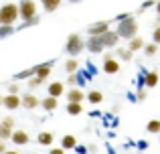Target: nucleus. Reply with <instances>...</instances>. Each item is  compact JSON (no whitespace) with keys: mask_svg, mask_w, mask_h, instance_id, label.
Here are the masks:
<instances>
[{"mask_svg":"<svg viewBox=\"0 0 160 154\" xmlns=\"http://www.w3.org/2000/svg\"><path fill=\"white\" fill-rule=\"evenodd\" d=\"M116 35L124 41H132L134 37H138V20L134 16H126L124 20L118 22V28H116Z\"/></svg>","mask_w":160,"mask_h":154,"instance_id":"nucleus-1","label":"nucleus"},{"mask_svg":"<svg viewBox=\"0 0 160 154\" xmlns=\"http://www.w3.org/2000/svg\"><path fill=\"white\" fill-rule=\"evenodd\" d=\"M18 20V4L14 2H8V4H2L0 6V24H12Z\"/></svg>","mask_w":160,"mask_h":154,"instance_id":"nucleus-2","label":"nucleus"},{"mask_svg":"<svg viewBox=\"0 0 160 154\" xmlns=\"http://www.w3.org/2000/svg\"><path fill=\"white\" fill-rule=\"evenodd\" d=\"M85 49V41L81 39V35H77V32H71L69 37H67V43H65V53L73 59V57H77L79 53Z\"/></svg>","mask_w":160,"mask_h":154,"instance_id":"nucleus-3","label":"nucleus"},{"mask_svg":"<svg viewBox=\"0 0 160 154\" xmlns=\"http://www.w3.org/2000/svg\"><path fill=\"white\" fill-rule=\"evenodd\" d=\"M18 18H22L24 22H31L37 18V4L35 0H20L18 2Z\"/></svg>","mask_w":160,"mask_h":154,"instance_id":"nucleus-4","label":"nucleus"},{"mask_svg":"<svg viewBox=\"0 0 160 154\" xmlns=\"http://www.w3.org/2000/svg\"><path fill=\"white\" fill-rule=\"evenodd\" d=\"M109 31V20H99V22H93L87 27V35L89 37H102Z\"/></svg>","mask_w":160,"mask_h":154,"instance_id":"nucleus-5","label":"nucleus"},{"mask_svg":"<svg viewBox=\"0 0 160 154\" xmlns=\"http://www.w3.org/2000/svg\"><path fill=\"white\" fill-rule=\"evenodd\" d=\"M51 69H53V61H47V63L35 65V67H32V73H35V77L47 79L49 75H51Z\"/></svg>","mask_w":160,"mask_h":154,"instance_id":"nucleus-6","label":"nucleus"},{"mask_svg":"<svg viewBox=\"0 0 160 154\" xmlns=\"http://www.w3.org/2000/svg\"><path fill=\"white\" fill-rule=\"evenodd\" d=\"M99 41H102L103 49H112V47H116V45L120 43V37L116 35V31H108L106 35L99 37Z\"/></svg>","mask_w":160,"mask_h":154,"instance_id":"nucleus-7","label":"nucleus"},{"mask_svg":"<svg viewBox=\"0 0 160 154\" xmlns=\"http://www.w3.org/2000/svg\"><path fill=\"white\" fill-rule=\"evenodd\" d=\"M12 124H14L12 118H4L2 122H0V140H2V142L12 136Z\"/></svg>","mask_w":160,"mask_h":154,"instance_id":"nucleus-8","label":"nucleus"},{"mask_svg":"<svg viewBox=\"0 0 160 154\" xmlns=\"http://www.w3.org/2000/svg\"><path fill=\"white\" fill-rule=\"evenodd\" d=\"M103 71L109 73V75H116L120 71V61L113 59L112 55H106V59H103Z\"/></svg>","mask_w":160,"mask_h":154,"instance_id":"nucleus-9","label":"nucleus"},{"mask_svg":"<svg viewBox=\"0 0 160 154\" xmlns=\"http://www.w3.org/2000/svg\"><path fill=\"white\" fill-rule=\"evenodd\" d=\"M20 106L24 107V110H35L37 106H41V99L37 97L35 93H27L20 97Z\"/></svg>","mask_w":160,"mask_h":154,"instance_id":"nucleus-10","label":"nucleus"},{"mask_svg":"<svg viewBox=\"0 0 160 154\" xmlns=\"http://www.w3.org/2000/svg\"><path fill=\"white\" fill-rule=\"evenodd\" d=\"M85 49L89 53H103V45H102V41H99V37H89V39L85 41Z\"/></svg>","mask_w":160,"mask_h":154,"instance_id":"nucleus-11","label":"nucleus"},{"mask_svg":"<svg viewBox=\"0 0 160 154\" xmlns=\"http://www.w3.org/2000/svg\"><path fill=\"white\" fill-rule=\"evenodd\" d=\"M2 106L6 107V110H18V106H20V97H18V95H14V93H8V95H4Z\"/></svg>","mask_w":160,"mask_h":154,"instance_id":"nucleus-12","label":"nucleus"},{"mask_svg":"<svg viewBox=\"0 0 160 154\" xmlns=\"http://www.w3.org/2000/svg\"><path fill=\"white\" fill-rule=\"evenodd\" d=\"M10 140L16 144V146H24V144H28V134L24 130H12Z\"/></svg>","mask_w":160,"mask_h":154,"instance_id":"nucleus-13","label":"nucleus"},{"mask_svg":"<svg viewBox=\"0 0 160 154\" xmlns=\"http://www.w3.org/2000/svg\"><path fill=\"white\" fill-rule=\"evenodd\" d=\"M67 103H83V91L73 87V89L67 93Z\"/></svg>","mask_w":160,"mask_h":154,"instance_id":"nucleus-14","label":"nucleus"},{"mask_svg":"<svg viewBox=\"0 0 160 154\" xmlns=\"http://www.w3.org/2000/svg\"><path fill=\"white\" fill-rule=\"evenodd\" d=\"M47 91H49V95H51V97L57 99L59 95H63V91H65V85H63L61 81H53L51 85H49V89H47Z\"/></svg>","mask_w":160,"mask_h":154,"instance_id":"nucleus-15","label":"nucleus"},{"mask_svg":"<svg viewBox=\"0 0 160 154\" xmlns=\"http://www.w3.org/2000/svg\"><path fill=\"white\" fill-rule=\"evenodd\" d=\"M75 146H77V140H75V136L65 134V136L61 138V148H63V150H73Z\"/></svg>","mask_w":160,"mask_h":154,"instance_id":"nucleus-16","label":"nucleus"},{"mask_svg":"<svg viewBox=\"0 0 160 154\" xmlns=\"http://www.w3.org/2000/svg\"><path fill=\"white\" fill-rule=\"evenodd\" d=\"M53 140H55L53 132H39V136H37V142L43 144V146H51Z\"/></svg>","mask_w":160,"mask_h":154,"instance_id":"nucleus-17","label":"nucleus"},{"mask_svg":"<svg viewBox=\"0 0 160 154\" xmlns=\"http://www.w3.org/2000/svg\"><path fill=\"white\" fill-rule=\"evenodd\" d=\"M144 39H142V37H134L132 41H128V49L132 53H136V51H140V49H144Z\"/></svg>","mask_w":160,"mask_h":154,"instance_id":"nucleus-18","label":"nucleus"},{"mask_svg":"<svg viewBox=\"0 0 160 154\" xmlns=\"http://www.w3.org/2000/svg\"><path fill=\"white\" fill-rule=\"evenodd\" d=\"M41 106H43V110H47V112H53V110H57L59 102H57L55 97H51V95H47L45 99H41Z\"/></svg>","mask_w":160,"mask_h":154,"instance_id":"nucleus-19","label":"nucleus"},{"mask_svg":"<svg viewBox=\"0 0 160 154\" xmlns=\"http://www.w3.org/2000/svg\"><path fill=\"white\" fill-rule=\"evenodd\" d=\"M144 85H146V87H156V85H158V73H156V71H148V73H146Z\"/></svg>","mask_w":160,"mask_h":154,"instance_id":"nucleus-20","label":"nucleus"},{"mask_svg":"<svg viewBox=\"0 0 160 154\" xmlns=\"http://www.w3.org/2000/svg\"><path fill=\"white\" fill-rule=\"evenodd\" d=\"M41 4H43L45 12H55L61 6V0H41Z\"/></svg>","mask_w":160,"mask_h":154,"instance_id":"nucleus-21","label":"nucleus"},{"mask_svg":"<svg viewBox=\"0 0 160 154\" xmlns=\"http://www.w3.org/2000/svg\"><path fill=\"white\" fill-rule=\"evenodd\" d=\"M87 102L93 103V106H98V103L103 102V93L102 91H89V93H87Z\"/></svg>","mask_w":160,"mask_h":154,"instance_id":"nucleus-22","label":"nucleus"},{"mask_svg":"<svg viewBox=\"0 0 160 154\" xmlns=\"http://www.w3.org/2000/svg\"><path fill=\"white\" fill-rule=\"evenodd\" d=\"M116 53H118V57H120L122 61H132V55H134V53L130 51L128 47H118Z\"/></svg>","mask_w":160,"mask_h":154,"instance_id":"nucleus-23","label":"nucleus"},{"mask_svg":"<svg viewBox=\"0 0 160 154\" xmlns=\"http://www.w3.org/2000/svg\"><path fill=\"white\" fill-rule=\"evenodd\" d=\"M65 110H67V114H69V116H79L83 112V106H81V103H67Z\"/></svg>","mask_w":160,"mask_h":154,"instance_id":"nucleus-24","label":"nucleus"},{"mask_svg":"<svg viewBox=\"0 0 160 154\" xmlns=\"http://www.w3.org/2000/svg\"><path fill=\"white\" fill-rule=\"evenodd\" d=\"M77 69H79V61H77V59H69V61H65V71H67V73H71V75H73Z\"/></svg>","mask_w":160,"mask_h":154,"instance_id":"nucleus-25","label":"nucleus"},{"mask_svg":"<svg viewBox=\"0 0 160 154\" xmlns=\"http://www.w3.org/2000/svg\"><path fill=\"white\" fill-rule=\"evenodd\" d=\"M146 130H148L150 134H160V120H150V122L146 124Z\"/></svg>","mask_w":160,"mask_h":154,"instance_id":"nucleus-26","label":"nucleus"},{"mask_svg":"<svg viewBox=\"0 0 160 154\" xmlns=\"http://www.w3.org/2000/svg\"><path fill=\"white\" fill-rule=\"evenodd\" d=\"M156 53H158V45H154V43L144 45V55H146V57H154Z\"/></svg>","mask_w":160,"mask_h":154,"instance_id":"nucleus-27","label":"nucleus"},{"mask_svg":"<svg viewBox=\"0 0 160 154\" xmlns=\"http://www.w3.org/2000/svg\"><path fill=\"white\" fill-rule=\"evenodd\" d=\"M12 32H14V28H12V27H8V24H2V27H0V39H4V37H10Z\"/></svg>","mask_w":160,"mask_h":154,"instance_id":"nucleus-28","label":"nucleus"},{"mask_svg":"<svg viewBox=\"0 0 160 154\" xmlns=\"http://www.w3.org/2000/svg\"><path fill=\"white\" fill-rule=\"evenodd\" d=\"M43 81H45V79H41V77H35V75H32L31 79H28V87H31V89H35V87L43 85Z\"/></svg>","mask_w":160,"mask_h":154,"instance_id":"nucleus-29","label":"nucleus"},{"mask_svg":"<svg viewBox=\"0 0 160 154\" xmlns=\"http://www.w3.org/2000/svg\"><path fill=\"white\" fill-rule=\"evenodd\" d=\"M32 75H35V73H32V67H31V69H27V71H20V73H16L14 77L20 81V79H27V77H32Z\"/></svg>","mask_w":160,"mask_h":154,"instance_id":"nucleus-30","label":"nucleus"},{"mask_svg":"<svg viewBox=\"0 0 160 154\" xmlns=\"http://www.w3.org/2000/svg\"><path fill=\"white\" fill-rule=\"evenodd\" d=\"M152 43L154 45H160V27L156 24V28L152 31Z\"/></svg>","mask_w":160,"mask_h":154,"instance_id":"nucleus-31","label":"nucleus"},{"mask_svg":"<svg viewBox=\"0 0 160 154\" xmlns=\"http://www.w3.org/2000/svg\"><path fill=\"white\" fill-rule=\"evenodd\" d=\"M152 6H156V2H154V0H146V2L142 4L140 10H148V8H152Z\"/></svg>","mask_w":160,"mask_h":154,"instance_id":"nucleus-32","label":"nucleus"},{"mask_svg":"<svg viewBox=\"0 0 160 154\" xmlns=\"http://www.w3.org/2000/svg\"><path fill=\"white\" fill-rule=\"evenodd\" d=\"M8 91L14 93V95H18V83H10V85H8Z\"/></svg>","mask_w":160,"mask_h":154,"instance_id":"nucleus-33","label":"nucleus"},{"mask_svg":"<svg viewBox=\"0 0 160 154\" xmlns=\"http://www.w3.org/2000/svg\"><path fill=\"white\" fill-rule=\"evenodd\" d=\"M67 83H69V85H75V83H77V75H75V73L69 75V77H67Z\"/></svg>","mask_w":160,"mask_h":154,"instance_id":"nucleus-34","label":"nucleus"},{"mask_svg":"<svg viewBox=\"0 0 160 154\" xmlns=\"http://www.w3.org/2000/svg\"><path fill=\"white\" fill-rule=\"evenodd\" d=\"M49 154H65V150H63V148H51Z\"/></svg>","mask_w":160,"mask_h":154,"instance_id":"nucleus-35","label":"nucleus"},{"mask_svg":"<svg viewBox=\"0 0 160 154\" xmlns=\"http://www.w3.org/2000/svg\"><path fill=\"white\" fill-rule=\"evenodd\" d=\"M138 99H140V102H144V99H146V91H144V89L138 91Z\"/></svg>","mask_w":160,"mask_h":154,"instance_id":"nucleus-36","label":"nucleus"},{"mask_svg":"<svg viewBox=\"0 0 160 154\" xmlns=\"http://www.w3.org/2000/svg\"><path fill=\"white\" fill-rule=\"evenodd\" d=\"M4 152H6V144L0 140V154H4Z\"/></svg>","mask_w":160,"mask_h":154,"instance_id":"nucleus-37","label":"nucleus"},{"mask_svg":"<svg viewBox=\"0 0 160 154\" xmlns=\"http://www.w3.org/2000/svg\"><path fill=\"white\" fill-rule=\"evenodd\" d=\"M156 12H158V16H160V0L156 2Z\"/></svg>","mask_w":160,"mask_h":154,"instance_id":"nucleus-38","label":"nucleus"},{"mask_svg":"<svg viewBox=\"0 0 160 154\" xmlns=\"http://www.w3.org/2000/svg\"><path fill=\"white\" fill-rule=\"evenodd\" d=\"M4 154H18V152H16V150H6Z\"/></svg>","mask_w":160,"mask_h":154,"instance_id":"nucleus-39","label":"nucleus"},{"mask_svg":"<svg viewBox=\"0 0 160 154\" xmlns=\"http://www.w3.org/2000/svg\"><path fill=\"white\" fill-rule=\"evenodd\" d=\"M2 99H4V97H2V93H0V106H2Z\"/></svg>","mask_w":160,"mask_h":154,"instance_id":"nucleus-40","label":"nucleus"},{"mask_svg":"<svg viewBox=\"0 0 160 154\" xmlns=\"http://www.w3.org/2000/svg\"><path fill=\"white\" fill-rule=\"evenodd\" d=\"M69 2H81V0H69Z\"/></svg>","mask_w":160,"mask_h":154,"instance_id":"nucleus-41","label":"nucleus"}]
</instances>
